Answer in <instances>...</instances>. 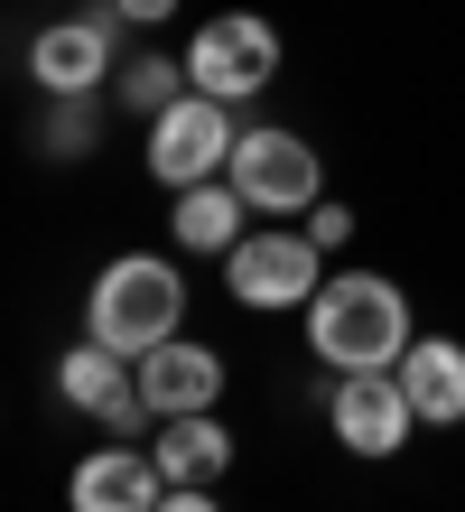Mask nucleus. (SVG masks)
Segmentation results:
<instances>
[{"mask_svg": "<svg viewBox=\"0 0 465 512\" xmlns=\"http://www.w3.org/2000/svg\"><path fill=\"white\" fill-rule=\"evenodd\" d=\"M177 317H186V280H177V261H159V252L103 261V280H93V298H84V336L112 345V354H131V364L149 345L177 336Z\"/></svg>", "mask_w": 465, "mask_h": 512, "instance_id": "nucleus-2", "label": "nucleus"}, {"mask_svg": "<svg viewBox=\"0 0 465 512\" xmlns=\"http://www.w3.org/2000/svg\"><path fill=\"white\" fill-rule=\"evenodd\" d=\"M307 243H317V252L354 243V205H307Z\"/></svg>", "mask_w": 465, "mask_h": 512, "instance_id": "nucleus-17", "label": "nucleus"}, {"mask_svg": "<svg viewBox=\"0 0 465 512\" xmlns=\"http://www.w3.org/2000/svg\"><path fill=\"white\" fill-rule=\"evenodd\" d=\"M159 512H224V503H214V485H168Z\"/></svg>", "mask_w": 465, "mask_h": 512, "instance_id": "nucleus-19", "label": "nucleus"}, {"mask_svg": "<svg viewBox=\"0 0 465 512\" xmlns=\"http://www.w3.org/2000/svg\"><path fill=\"white\" fill-rule=\"evenodd\" d=\"M177 94H196V84H186V56H177V66H168V56H131V75H121V103H131V112L159 122Z\"/></svg>", "mask_w": 465, "mask_h": 512, "instance_id": "nucleus-15", "label": "nucleus"}, {"mask_svg": "<svg viewBox=\"0 0 465 512\" xmlns=\"http://www.w3.org/2000/svg\"><path fill=\"white\" fill-rule=\"evenodd\" d=\"M47 149H56V159H84V149H93V94H56Z\"/></svg>", "mask_w": 465, "mask_h": 512, "instance_id": "nucleus-16", "label": "nucleus"}, {"mask_svg": "<svg viewBox=\"0 0 465 512\" xmlns=\"http://www.w3.org/2000/svg\"><path fill=\"white\" fill-rule=\"evenodd\" d=\"M149 419H159V410H149V391L131 382V391H121V401L103 410V429H112V438H140V429H149Z\"/></svg>", "mask_w": 465, "mask_h": 512, "instance_id": "nucleus-18", "label": "nucleus"}, {"mask_svg": "<svg viewBox=\"0 0 465 512\" xmlns=\"http://www.w3.org/2000/svg\"><path fill=\"white\" fill-rule=\"evenodd\" d=\"M149 457H159L168 485H214V475L233 466V438H224V419H214V410H186V419H168V429H159Z\"/></svg>", "mask_w": 465, "mask_h": 512, "instance_id": "nucleus-13", "label": "nucleus"}, {"mask_svg": "<svg viewBox=\"0 0 465 512\" xmlns=\"http://www.w3.org/2000/svg\"><path fill=\"white\" fill-rule=\"evenodd\" d=\"M224 177L242 187L252 215H307V205H326V196H317L326 168H317V149H307L298 131H242V149H233Z\"/></svg>", "mask_w": 465, "mask_h": 512, "instance_id": "nucleus-6", "label": "nucleus"}, {"mask_svg": "<svg viewBox=\"0 0 465 512\" xmlns=\"http://www.w3.org/2000/svg\"><path fill=\"white\" fill-rule=\"evenodd\" d=\"M391 373H400V391H410V410L428 419V429H456V419H465V345L419 336Z\"/></svg>", "mask_w": 465, "mask_h": 512, "instance_id": "nucleus-11", "label": "nucleus"}, {"mask_svg": "<svg viewBox=\"0 0 465 512\" xmlns=\"http://www.w3.org/2000/svg\"><path fill=\"white\" fill-rule=\"evenodd\" d=\"M66 503L75 512H159L168 503V475L149 447H93V457L66 475Z\"/></svg>", "mask_w": 465, "mask_h": 512, "instance_id": "nucleus-9", "label": "nucleus"}, {"mask_svg": "<svg viewBox=\"0 0 465 512\" xmlns=\"http://www.w3.org/2000/svg\"><path fill=\"white\" fill-rule=\"evenodd\" d=\"M131 382H140V364H131V354H112V345H93V336L66 354V364H56V391H66L75 410H93V419H103Z\"/></svg>", "mask_w": 465, "mask_h": 512, "instance_id": "nucleus-14", "label": "nucleus"}, {"mask_svg": "<svg viewBox=\"0 0 465 512\" xmlns=\"http://www.w3.org/2000/svg\"><path fill=\"white\" fill-rule=\"evenodd\" d=\"M242 187L233 177H205V187H177V215H168V233H177V252H233L242 243Z\"/></svg>", "mask_w": 465, "mask_h": 512, "instance_id": "nucleus-12", "label": "nucleus"}, {"mask_svg": "<svg viewBox=\"0 0 465 512\" xmlns=\"http://www.w3.org/2000/svg\"><path fill=\"white\" fill-rule=\"evenodd\" d=\"M233 103H214V94H177L159 122H149V177L159 187H205V177H224L233 168Z\"/></svg>", "mask_w": 465, "mask_h": 512, "instance_id": "nucleus-4", "label": "nucleus"}, {"mask_svg": "<svg viewBox=\"0 0 465 512\" xmlns=\"http://www.w3.org/2000/svg\"><path fill=\"white\" fill-rule=\"evenodd\" d=\"M326 252L307 243V233H242V243L224 252V289H233V308H307V298L326 289V270H317Z\"/></svg>", "mask_w": 465, "mask_h": 512, "instance_id": "nucleus-5", "label": "nucleus"}, {"mask_svg": "<svg viewBox=\"0 0 465 512\" xmlns=\"http://www.w3.org/2000/svg\"><path fill=\"white\" fill-rule=\"evenodd\" d=\"M112 10H121V19H140V28H149V19H168V10H177V0H112Z\"/></svg>", "mask_w": 465, "mask_h": 512, "instance_id": "nucleus-20", "label": "nucleus"}, {"mask_svg": "<svg viewBox=\"0 0 465 512\" xmlns=\"http://www.w3.org/2000/svg\"><path fill=\"white\" fill-rule=\"evenodd\" d=\"M307 345H317V364L335 373H391L400 354H410V298H400L382 270H335V280L307 298Z\"/></svg>", "mask_w": 465, "mask_h": 512, "instance_id": "nucleus-1", "label": "nucleus"}, {"mask_svg": "<svg viewBox=\"0 0 465 512\" xmlns=\"http://www.w3.org/2000/svg\"><path fill=\"white\" fill-rule=\"evenodd\" d=\"M112 19H121V10H84V19L38 28V47H28V75H38L47 94H93L103 75H121V66H112Z\"/></svg>", "mask_w": 465, "mask_h": 512, "instance_id": "nucleus-8", "label": "nucleus"}, {"mask_svg": "<svg viewBox=\"0 0 465 512\" xmlns=\"http://www.w3.org/2000/svg\"><path fill=\"white\" fill-rule=\"evenodd\" d=\"M270 75H279V28L252 19V10H224L186 38V84L214 94V103H252Z\"/></svg>", "mask_w": 465, "mask_h": 512, "instance_id": "nucleus-3", "label": "nucleus"}, {"mask_svg": "<svg viewBox=\"0 0 465 512\" xmlns=\"http://www.w3.org/2000/svg\"><path fill=\"white\" fill-rule=\"evenodd\" d=\"M140 391H149V410H159V419L214 410V391H224V354L168 336V345H149V354H140Z\"/></svg>", "mask_w": 465, "mask_h": 512, "instance_id": "nucleus-10", "label": "nucleus"}, {"mask_svg": "<svg viewBox=\"0 0 465 512\" xmlns=\"http://www.w3.org/2000/svg\"><path fill=\"white\" fill-rule=\"evenodd\" d=\"M335 438L354 447V457H400L419 429V410H410V391H400V373H345L335 382Z\"/></svg>", "mask_w": 465, "mask_h": 512, "instance_id": "nucleus-7", "label": "nucleus"}]
</instances>
